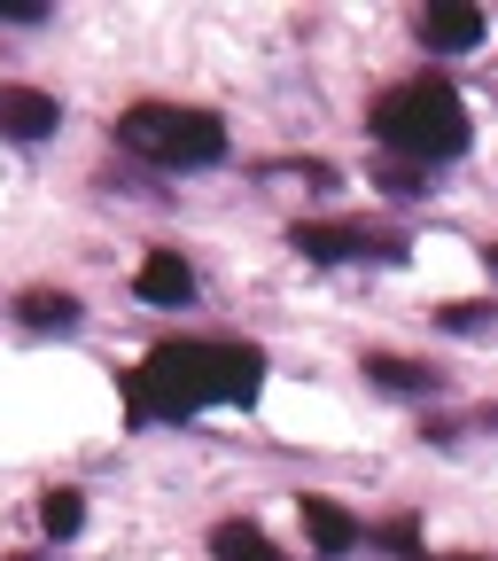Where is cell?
<instances>
[{
  "instance_id": "6da1fadb",
  "label": "cell",
  "mask_w": 498,
  "mask_h": 561,
  "mask_svg": "<svg viewBox=\"0 0 498 561\" xmlns=\"http://www.w3.org/2000/svg\"><path fill=\"white\" fill-rule=\"evenodd\" d=\"M265 382V359L250 343H164L125 375V413L132 421H179L202 405H250Z\"/></svg>"
},
{
  "instance_id": "7a4b0ae2",
  "label": "cell",
  "mask_w": 498,
  "mask_h": 561,
  "mask_svg": "<svg viewBox=\"0 0 498 561\" xmlns=\"http://www.w3.org/2000/svg\"><path fill=\"white\" fill-rule=\"evenodd\" d=\"M367 125H374L382 149H397V157H413V164H444V157H460V149H467V133H475L460 87L437 79V70H420V79L390 87V94L374 102Z\"/></svg>"
},
{
  "instance_id": "3957f363",
  "label": "cell",
  "mask_w": 498,
  "mask_h": 561,
  "mask_svg": "<svg viewBox=\"0 0 498 561\" xmlns=\"http://www.w3.org/2000/svg\"><path fill=\"white\" fill-rule=\"evenodd\" d=\"M117 140L132 157H149L164 172H202L227 157V125L219 110H187V102H132L117 117Z\"/></svg>"
},
{
  "instance_id": "277c9868",
  "label": "cell",
  "mask_w": 498,
  "mask_h": 561,
  "mask_svg": "<svg viewBox=\"0 0 498 561\" xmlns=\"http://www.w3.org/2000/svg\"><path fill=\"white\" fill-rule=\"evenodd\" d=\"M289 242H297L304 257H320V265H343V257H397V242L374 234V227H359V219H304V227H289Z\"/></svg>"
},
{
  "instance_id": "5b68a950",
  "label": "cell",
  "mask_w": 498,
  "mask_h": 561,
  "mask_svg": "<svg viewBox=\"0 0 498 561\" xmlns=\"http://www.w3.org/2000/svg\"><path fill=\"white\" fill-rule=\"evenodd\" d=\"M483 32H490V16L467 9V0H444V9H420L413 16V39L429 55H467V47H483Z\"/></svg>"
},
{
  "instance_id": "8992f818",
  "label": "cell",
  "mask_w": 498,
  "mask_h": 561,
  "mask_svg": "<svg viewBox=\"0 0 498 561\" xmlns=\"http://www.w3.org/2000/svg\"><path fill=\"white\" fill-rule=\"evenodd\" d=\"M62 125V102L55 94H39V87H0V133H9V140H24V149H32V140H47Z\"/></svg>"
},
{
  "instance_id": "52a82bcc",
  "label": "cell",
  "mask_w": 498,
  "mask_h": 561,
  "mask_svg": "<svg viewBox=\"0 0 498 561\" xmlns=\"http://www.w3.org/2000/svg\"><path fill=\"white\" fill-rule=\"evenodd\" d=\"M132 297H140V305H187V297H195V265H187L179 250H149V257H140V273H132Z\"/></svg>"
},
{
  "instance_id": "ba28073f",
  "label": "cell",
  "mask_w": 498,
  "mask_h": 561,
  "mask_svg": "<svg viewBox=\"0 0 498 561\" xmlns=\"http://www.w3.org/2000/svg\"><path fill=\"white\" fill-rule=\"evenodd\" d=\"M297 515H304V538H312V553H350L367 530H359V515H343L335 500H297Z\"/></svg>"
},
{
  "instance_id": "9c48e42d",
  "label": "cell",
  "mask_w": 498,
  "mask_h": 561,
  "mask_svg": "<svg viewBox=\"0 0 498 561\" xmlns=\"http://www.w3.org/2000/svg\"><path fill=\"white\" fill-rule=\"evenodd\" d=\"M16 320L32 335H70V328H79V297H70V289H24L16 297Z\"/></svg>"
},
{
  "instance_id": "30bf717a",
  "label": "cell",
  "mask_w": 498,
  "mask_h": 561,
  "mask_svg": "<svg viewBox=\"0 0 498 561\" xmlns=\"http://www.w3.org/2000/svg\"><path fill=\"white\" fill-rule=\"evenodd\" d=\"M367 382L390 390V398H420V390H437V367L397 359V351H367Z\"/></svg>"
},
{
  "instance_id": "8fae6325",
  "label": "cell",
  "mask_w": 498,
  "mask_h": 561,
  "mask_svg": "<svg viewBox=\"0 0 498 561\" xmlns=\"http://www.w3.org/2000/svg\"><path fill=\"white\" fill-rule=\"evenodd\" d=\"M210 553H219V561H289L257 523H219V530H210Z\"/></svg>"
},
{
  "instance_id": "7c38bea8",
  "label": "cell",
  "mask_w": 498,
  "mask_h": 561,
  "mask_svg": "<svg viewBox=\"0 0 498 561\" xmlns=\"http://www.w3.org/2000/svg\"><path fill=\"white\" fill-rule=\"evenodd\" d=\"M39 530L47 538H79L86 530V491H47V500H39Z\"/></svg>"
},
{
  "instance_id": "4fadbf2b",
  "label": "cell",
  "mask_w": 498,
  "mask_h": 561,
  "mask_svg": "<svg viewBox=\"0 0 498 561\" xmlns=\"http://www.w3.org/2000/svg\"><path fill=\"white\" fill-rule=\"evenodd\" d=\"M490 320V305H437V328H452V335H475Z\"/></svg>"
},
{
  "instance_id": "5bb4252c",
  "label": "cell",
  "mask_w": 498,
  "mask_h": 561,
  "mask_svg": "<svg viewBox=\"0 0 498 561\" xmlns=\"http://www.w3.org/2000/svg\"><path fill=\"white\" fill-rule=\"evenodd\" d=\"M0 16H9V24H39L47 0H0Z\"/></svg>"
},
{
  "instance_id": "9a60e30c",
  "label": "cell",
  "mask_w": 498,
  "mask_h": 561,
  "mask_svg": "<svg viewBox=\"0 0 498 561\" xmlns=\"http://www.w3.org/2000/svg\"><path fill=\"white\" fill-rule=\"evenodd\" d=\"M490 273H498V250H490Z\"/></svg>"
}]
</instances>
